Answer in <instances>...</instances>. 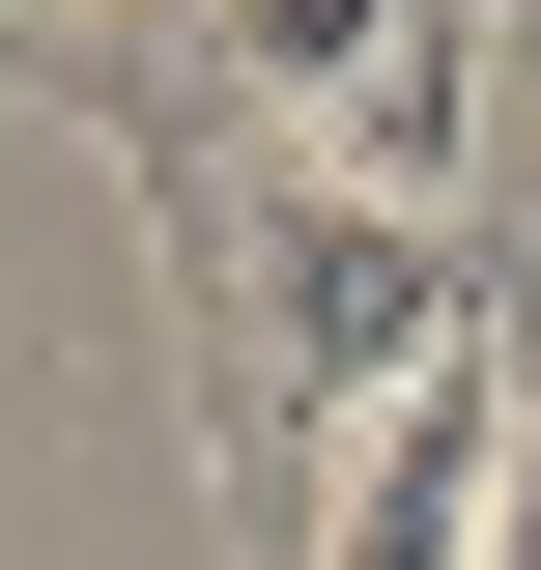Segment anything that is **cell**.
<instances>
[{
  "label": "cell",
  "mask_w": 541,
  "mask_h": 570,
  "mask_svg": "<svg viewBox=\"0 0 541 570\" xmlns=\"http://www.w3.org/2000/svg\"><path fill=\"white\" fill-rule=\"evenodd\" d=\"M142 228H171V314H200L228 570H314V513H342V456H371V400H400L456 314H541L513 228H456V200H342L314 142H257V115H171V142H142Z\"/></svg>",
  "instance_id": "6da1fadb"
},
{
  "label": "cell",
  "mask_w": 541,
  "mask_h": 570,
  "mask_svg": "<svg viewBox=\"0 0 541 570\" xmlns=\"http://www.w3.org/2000/svg\"><path fill=\"white\" fill-rule=\"evenodd\" d=\"M513 428H541V314H456V343L371 400V456H342L314 570H484V513H513Z\"/></svg>",
  "instance_id": "7a4b0ae2"
}]
</instances>
